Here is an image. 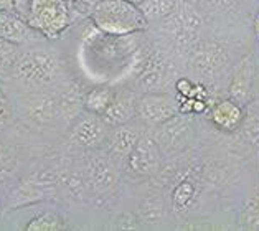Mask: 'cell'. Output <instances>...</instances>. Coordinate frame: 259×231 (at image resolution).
<instances>
[{
	"label": "cell",
	"instance_id": "8fae6325",
	"mask_svg": "<svg viewBox=\"0 0 259 231\" xmlns=\"http://www.w3.org/2000/svg\"><path fill=\"white\" fill-rule=\"evenodd\" d=\"M167 4H168V0H144L139 7H141L145 17H159V15L167 14V10H168Z\"/></svg>",
	"mask_w": 259,
	"mask_h": 231
},
{
	"label": "cell",
	"instance_id": "5b68a950",
	"mask_svg": "<svg viewBox=\"0 0 259 231\" xmlns=\"http://www.w3.org/2000/svg\"><path fill=\"white\" fill-rule=\"evenodd\" d=\"M103 134H104L103 124L94 116H86L74 126L71 135H73V141L78 142L79 146L93 147L103 139Z\"/></svg>",
	"mask_w": 259,
	"mask_h": 231
},
{
	"label": "cell",
	"instance_id": "4fadbf2b",
	"mask_svg": "<svg viewBox=\"0 0 259 231\" xmlns=\"http://www.w3.org/2000/svg\"><path fill=\"white\" fill-rule=\"evenodd\" d=\"M15 0H0V14L2 12H14Z\"/></svg>",
	"mask_w": 259,
	"mask_h": 231
},
{
	"label": "cell",
	"instance_id": "6da1fadb",
	"mask_svg": "<svg viewBox=\"0 0 259 231\" xmlns=\"http://www.w3.org/2000/svg\"><path fill=\"white\" fill-rule=\"evenodd\" d=\"M94 27L107 35H131L147 27V18L127 0H101L91 10Z\"/></svg>",
	"mask_w": 259,
	"mask_h": 231
},
{
	"label": "cell",
	"instance_id": "7c38bea8",
	"mask_svg": "<svg viewBox=\"0 0 259 231\" xmlns=\"http://www.w3.org/2000/svg\"><path fill=\"white\" fill-rule=\"evenodd\" d=\"M12 119V106L5 96L4 91H0V129H4Z\"/></svg>",
	"mask_w": 259,
	"mask_h": 231
},
{
	"label": "cell",
	"instance_id": "9c48e42d",
	"mask_svg": "<svg viewBox=\"0 0 259 231\" xmlns=\"http://www.w3.org/2000/svg\"><path fill=\"white\" fill-rule=\"evenodd\" d=\"M136 142V134L132 132L131 129H121L117 130L114 139H112V151L116 154H127L132 152V147H134Z\"/></svg>",
	"mask_w": 259,
	"mask_h": 231
},
{
	"label": "cell",
	"instance_id": "277c9868",
	"mask_svg": "<svg viewBox=\"0 0 259 231\" xmlns=\"http://www.w3.org/2000/svg\"><path fill=\"white\" fill-rule=\"evenodd\" d=\"M31 32H35V30L15 12H2L0 14V38L2 40L20 45V43L28 40Z\"/></svg>",
	"mask_w": 259,
	"mask_h": 231
},
{
	"label": "cell",
	"instance_id": "8992f818",
	"mask_svg": "<svg viewBox=\"0 0 259 231\" xmlns=\"http://www.w3.org/2000/svg\"><path fill=\"white\" fill-rule=\"evenodd\" d=\"M112 101H114V96L107 88H96L88 93L84 98L88 111L96 112V114H104Z\"/></svg>",
	"mask_w": 259,
	"mask_h": 231
},
{
	"label": "cell",
	"instance_id": "3957f363",
	"mask_svg": "<svg viewBox=\"0 0 259 231\" xmlns=\"http://www.w3.org/2000/svg\"><path fill=\"white\" fill-rule=\"evenodd\" d=\"M12 71L15 78L25 84H48L58 73V60L55 58V55L45 50H30V52L18 55Z\"/></svg>",
	"mask_w": 259,
	"mask_h": 231
},
{
	"label": "cell",
	"instance_id": "52a82bcc",
	"mask_svg": "<svg viewBox=\"0 0 259 231\" xmlns=\"http://www.w3.org/2000/svg\"><path fill=\"white\" fill-rule=\"evenodd\" d=\"M18 48L15 43L5 41L0 38V73L14 70V65L18 58Z\"/></svg>",
	"mask_w": 259,
	"mask_h": 231
},
{
	"label": "cell",
	"instance_id": "30bf717a",
	"mask_svg": "<svg viewBox=\"0 0 259 231\" xmlns=\"http://www.w3.org/2000/svg\"><path fill=\"white\" fill-rule=\"evenodd\" d=\"M63 228V221L60 220L55 213H43L33 218L28 224L27 229L30 231H40V229H61Z\"/></svg>",
	"mask_w": 259,
	"mask_h": 231
},
{
	"label": "cell",
	"instance_id": "7a4b0ae2",
	"mask_svg": "<svg viewBox=\"0 0 259 231\" xmlns=\"http://www.w3.org/2000/svg\"><path fill=\"white\" fill-rule=\"evenodd\" d=\"M74 0H30L27 22L48 38L61 35L73 23Z\"/></svg>",
	"mask_w": 259,
	"mask_h": 231
},
{
	"label": "cell",
	"instance_id": "5bb4252c",
	"mask_svg": "<svg viewBox=\"0 0 259 231\" xmlns=\"http://www.w3.org/2000/svg\"><path fill=\"white\" fill-rule=\"evenodd\" d=\"M127 2H131V4H136V5H141L144 0H127Z\"/></svg>",
	"mask_w": 259,
	"mask_h": 231
},
{
	"label": "cell",
	"instance_id": "ba28073f",
	"mask_svg": "<svg viewBox=\"0 0 259 231\" xmlns=\"http://www.w3.org/2000/svg\"><path fill=\"white\" fill-rule=\"evenodd\" d=\"M28 114L38 122H48L55 114V104L47 98L38 99L36 103L28 106Z\"/></svg>",
	"mask_w": 259,
	"mask_h": 231
}]
</instances>
